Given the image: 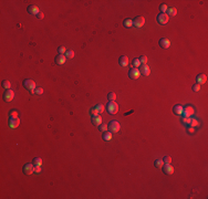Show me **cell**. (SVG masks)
Returning <instances> with one entry per match:
<instances>
[{
    "instance_id": "cell-39",
    "label": "cell",
    "mask_w": 208,
    "mask_h": 199,
    "mask_svg": "<svg viewBox=\"0 0 208 199\" xmlns=\"http://www.w3.org/2000/svg\"><path fill=\"white\" fill-rule=\"evenodd\" d=\"M34 92L37 93V94H42V93H43V90H42L41 87H37V88L34 90Z\"/></svg>"
},
{
    "instance_id": "cell-36",
    "label": "cell",
    "mask_w": 208,
    "mask_h": 199,
    "mask_svg": "<svg viewBox=\"0 0 208 199\" xmlns=\"http://www.w3.org/2000/svg\"><path fill=\"white\" fill-rule=\"evenodd\" d=\"M163 161L164 164H170V161H172V158H170L169 156H165L163 158Z\"/></svg>"
},
{
    "instance_id": "cell-35",
    "label": "cell",
    "mask_w": 208,
    "mask_h": 199,
    "mask_svg": "<svg viewBox=\"0 0 208 199\" xmlns=\"http://www.w3.org/2000/svg\"><path fill=\"white\" fill-rule=\"evenodd\" d=\"M58 52H59V54H64V53L66 52L65 48L64 46H59V49H58Z\"/></svg>"
},
{
    "instance_id": "cell-11",
    "label": "cell",
    "mask_w": 208,
    "mask_h": 199,
    "mask_svg": "<svg viewBox=\"0 0 208 199\" xmlns=\"http://www.w3.org/2000/svg\"><path fill=\"white\" fill-rule=\"evenodd\" d=\"M163 171L166 175H172L174 172V167L170 164H165V165H163Z\"/></svg>"
},
{
    "instance_id": "cell-19",
    "label": "cell",
    "mask_w": 208,
    "mask_h": 199,
    "mask_svg": "<svg viewBox=\"0 0 208 199\" xmlns=\"http://www.w3.org/2000/svg\"><path fill=\"white\" fill-rule=\"evenodd\" d=\"M173 111H174L175 114H177V115H181V114H183L184 107H183L181 105H175L174 107H173Z\"/></svg>"
},
{
    "instance_id": "cell-41",
    "label": "cell",
    "mask_w": 208,
    "mask_h": 199,
    "mask_svg": "<svg viewBox=\"0 0 208 199\" xmlns=\"http://www.w3.org/2000/svg\"><path fill=\"white\" fill-rule=\"evenodd\" d=\"M34 171L35 172H40V171H41V166H34Z\"/></svg>"
},
{
    "instance_id": "cell-10",
    "label": "cell",
    "mask_w": 208,
    "mask_h": 199,
    "mask_svg": "<svg viewBox=\"0 0 208 199\" xmlns=\"http://www.w3.org/2000/svg\"><path fill=\"white\" fill-rule=\"evenodd\" d=\"M139 73L145 75V76H148V75L150 74V69L148 68V65H146V64H142L141 68H139Z\"/></svg>"
},
{
    "instance_id": "cell-21",
    "label": "cell",
    "mask_w": 208,
    "mask_h": 199,
    "mask_svg": "<svg viewBox=\"0 0 208 199\" xmlns=\"http://www.w3.org/2000/svg\"><path fill=\"white\" fill-rule=\"evenodd\" d=\"M176 13H177V9L176 8H169L167 10V15L168 17H175V15H176Z\"/></svg>"
},
{
    "instance_id": "cell-15",
    "label": "cell",
    "mask_w": 208,
    "mask_h": 199,
    "mask_svg": "<svg viewBox=\"0 0 208 199\" xmlns=\"http://www.w3.org/2000/svg\"><path fill=\"white\" fill-rule=\"evenodd\" d=\"M159 45L163 49H168L170 46V41L168 39H166V38H162L159 40Z\"/></svg>"
},
{
    "instance_id": "cell-12",
    "label": "cell",
    "mask_w": 208,
    "mask_h": 199,
    "mask_svg": "<svg viewBox=\"0 0 208 199\" xmlns=\"http://www.w3.org/2000/svg\"><path fill=\"white\" fill-rule=\"evenodd\" d=\"M65 60H66L65 55L59 54V55H57V57H55L54 61H55V64H58V65H63V64L65 63Z\"/></svg>"
},
{
    "instance_id": "cell-32",
    "label": "cell",
    "mask_w": 208,
    "mask_h": 199,
    "mask_svg": "<svg viewBox=\"0 0 208 199\" xmlns=\"http://www.w3.org/2000/svg\"><path fill=\"white\" fill-rule=\"evenodd\" d=\"M159 9H161L162 13H166V11L168 10V7L166 6V4H161V7H159Z\"/></svg>"
},
{
    "instance_id": "cell-16",
    "label": "cell",
    "mask_w": 208,
    "mask_h": 199,
    "mask_svg": "<svg viewBox=\"0 0 208 199\" xmlns=\"http://www.w3.org/2000/svg\"><path fill=\"white\" fill-rule=\"evenodd\" d=\"M27 10H28V12L30 13V14H33V15H37L38 13L40 12L39 8H38L37 6H34V4H31V6H29Z\"/></svg>"
},
{
    "instance_id": "cell-28",
    "label": "cell",
    "mask_w": 208,
    "mask_h": 199,
    "mask_svg": "<svg viewBox=\"0 0 208 199\" xmlns=\"http://www.w3.org/2000/svg\"><path fill=\"white\" fill-rule=\"evenodd\" d=\"M33 165L34 166H41L42 165V159L41 158H34L33 159Z\"/></svg>"
},
{
    "instance_id": "cell-17",
    "label": "cell",
    "mask_w": 208,
    "mask_h": 199,
    "mask_svg": "<svg viewBox=\"0 0 208 199\" xmlns=\"http://www.w3.org/2000/svg\"><path fill=\"white\" fill-rule=\"evenodd\" d=\"M196 81L198 84H204L207 82V76H206V74H199V75H197Z\"/></svg>"
},
{
    "instance_id": "cell-40",
    "label": "cell",
    "mask_w": 208,
    "mask_h": 199,
    "mask_svg": "<svg viewBox=\"0 0 208 199\" xmlns=\"http://www.w3.org/2000/svg\"><path fill=\"white\" fill-rule=\"evenodd\" d=\"M10 116L18 117V112H17V111H11V112H10Z\"/></svg>"
},
{
    "instance_id": "cell-29",
    "label": "cell",
    "mask_w": 208,
    "mask_h": 199,
    "mask_svg": "<svg viewBox=\"0 0 208 199\" xmlns=\"http://www.w3.org/2000/svg\"><path fill=\"white\" fill-rule=\"evenodd\" d=\"M138 60H139V62H141V65H142V64H146V63H147V57H146L145 55H142V57H139Z\"/></svg>"
},
{
    "instance_id": "cell-9",
    "label": "cell",
    "mask_w": 208,
    "mask_h": 199,
    "mask_svg": "<svg viewBox=\"0 0 208 199\" xmlns=\"http://www.w3.org/2000/svg\"><path fill=\"white\" fill-rule=\"evenodd\" d=\"M34 171V165L33 164H26L23 166V172L26 175H31Z\"/></svg>"
},
{
    "instance_id": "cell-25",
    "label": "cell",
    "mask_w": 208,
    "mask_h": 199,
    "mask_svg": "<svg viewBox=\"0 0 208 199\" xmlns=\"http://www.w3.org/2000/svg\"><path fill=\"white\" fill-rule=\"evenodd\" d=\"M108 128H107V125L106 124H101V125H99V130L100 132H102V133H104V132H106Z\"/></svg>"
},
{
    "instance_id": "cell-18",
    "label": "cell",
    "mask_w": 208,
    "mask_h": 199,
    "mask_svg": "<svg viewBox=\"0 0 208 199\" xmlns=\"http://www.w3.org/2000/svg\"><path fill=\"white\" fill-rule=\"evenodd\" d=\"M119 63L121 66H126L128 64V57H125V55H122V57L119 59Z\"/></svg>"
},
{
    "instance_id": "cell-4",
    "label": "cell",
    "mask_w": 208,
    "mask_h": 199,
    "mask_svg": "<svg viewBox=\"0 0 208 199\" xmlns=\"http://www.w3.org/2000/svg\"><path fill=\"white\" fill-rule=\"evenodd\" d=\"M144 23H145V19H144V17H136L134 20H133V26L135 27V28L139 29L142 28V27L144 26Z\"/></svg>"
},
{
    "instance_id": "cell-1",
    "label": "cell",
    "mask_w": 208,
    "mask_h": 199,
    "mask_svg": "<svg viewBox=\"0 0 208 199\" xmlns=\"http://www.w3.org/2000/svg\"><path fill=\"white\" fill-rule=\"evenodd\" d=\"M106 111H107L110 114H116L119 112V105L114 102H108V104L106 105Z\"/></svg>"
},
{
    "instance_id": "cell-38",
    "label": "cell",
    "mask_w": 208,
    "mask_h": 199,
    "mask_svg": "<svg viewBox=\"0 0 208 199\" xmlns=\"http://www.w3.org/2000/svg\"><path fill=\"white\" fill-rule=\"evenodd\" d=\"M190 118H192V117H183V118H181V122L185 123V124H189Z\"/></svg>"
},
{
    "instance_id": "cell-37",
    "label": "cell",
    "mask_w": 208,
    "mask_h": 199,
    "mask_svg": "<svg viewBox=\"0 0 208 199\" xmlns=\"http://www.w3.org/2000/svg\"><path fill=\"white\" fill-rule=\"evenodd\" d=\"M90 113H91V114H92V116H93V115H97V114H99V111H97V110H96V107H95V106H94V107H92V108H91Z\"/></svg>"
},
{
    "instance_id": "cell-5",
    "label": "cell",
    "mask_w": 208,
    "mask_h": 199,
    "mask_svg": "<svg viewBox=\"0 0 208 199\" xmlns=\"http://www.w3.org/2000/svg\"><path fill=\"white\" fill-rule=\"evenodd\" d=\"M156 20L158 23L161 24H166L168 22V20H169V17L167 15V13H159L158 15L156 17Z\"/></svg>"
},
{
    "instance_id": "cell-30",
    "label": "cell",
    "mask_w": 208,
    "mask_h": 199,
    "mask_svg": "<svg viewBox=\"0 0 208 199\" xmlns=\"http://www.w3.org/2000/svg\"><path fill=\"white\" fill-rule=\"evenodd\" d=\"M198 121L195 118H190V122H189V125L190 126H198Z\"/></svg>"
},
{
    "instance_id": "cell-2",
    "label": "cell",
    "mask_w": 208,
    "mask_h": 199,
    "mask_svg": "<svg viewBox=\"0 0 208 199\" xmlns=\"http://www.w3.org/2000/svg\"><path fill=\"white\" fill-rule=\"evenodd\" d=\"M107 128L108 130H110L111 133H117L119 130V128H121V125H119V123L117 121H111L110 124L107 125Z\"/></svg>"
},
{
    "instance_id": "cell-22",
    "label": "cell",
    "mask_w": 208,
    "mask_h": 199,
    "mask_svg": "<svg viewBox=\"0 0 208 199\" xmlns=\"http://www.w3.org/2000/svg\"><path fill=\"white\" fill-rule=\"evenodd\" d=\"M123 26L125 27V28H131V27L133 26V20L132 19H125L123 21Z\"/></svg>"
},
{
    "instance_id": "cell-42",
    "label": "cell",
    "mask_w": 208,
    "mask_h": 199,
    "mask_svg": "<svg viewBox=\"0 0 208 199\" xmlns=\"http://www.w3.org/2000/svg\"><path fill=\"white\" fill-rule=\"evenodd\" d=\"M37 17L39 18V19H43V18H44V14H43V12H41V11H40V12H39V13H38V14H37Z\"/></svg>"
},
{
    "instance_id": "cell-34",
    "label": "cell",
    "mask_w": 208,
    "mask_h": 199,
    "mask_svg": "<svg viewBox=\"0 0 208 199\" xmlns=\"http://www.w3.org/2000/svg\"><path fill=\"white\" fill-rule=\"evenodd\" d=\"M132 64L134 65V68H137V66H139V64H141V62H139L138 59H134L132 62Z\"/></svg>"
},
{
    "instance_id": "cell-7",
    "label": "cell",
    "mask_w": 208,
    "mask_h": 199,
    "mask_svg": "<svg viewBox=\"0 0 208 199\" xmlns=\"http://www.w3.org/2000/svg\"><path fill=\"white\" fill-rule=\"evenodd\" d=\"M20 124V119L18 117H13V116H10L9 118V126L11 128H17Z\"/></svg>"
},
{
    "instance_id": "cell-31",
    "label": "cell",
    "mask_w": 208,
    "mask_h": 199,
    "mask_svg": "<svg viewBox=\"0 0 208 199\" xmlns=\"http://www.w3.org/2000/svg\"><path fill=\"white\" fill-rule=\"evenodd\" d=\"M10 82L9 81H3L2 82V86H3L4 88H6V90H9V88H10Z\"/></svg>"
},
{
    "instance_id": "cell-24",
    "label": "cell",
    "mask_w": 208,
    "mask_h": 199,
    "mask_svg": "<svg viewBox=\"0 0 208 199\" xmlns=\"http://www.w3.org/2000/svg\"><path fill=\"white\" fill-rule=\"evenodd\" d=\"M64 55H65L66 59H73V57H74V52H73L72 50H69V51H66V52L64 53Z\"/></svg>"
},
{
    "instance_id": "cell-33",
    "label": "cell",
    "mask_w": 208,
    "mask_h": 199,
    "mask_svg": "<svg viewBox=\"0 0 208 199\" xmlns=\"http://www.w3.org/2000/svg\"><path fill=\"white\" fill-rule=\"evenodd\" d=\"M199 90H200V84L196 83V84L193 85V91H194V92H198Z\"/></svg>"
},
{
    "instance_id": "cell-26",
    "label": "cell",
    "mask_w": 208,
    "mask_h": 199,
    "mask_svg": "<svg viewBox=\"0 0 208 199\" xmlns=\"http://www.w3.org/2000/svg\"><path fill=\"white\" fill-rule=\"evenodd\" d=\"M154 165H155V167H157V168H161V167H163V165H164V161H163V160H161V159H157V160H155Z\"/></svg>"
},
{
    "instance_id": "cell-20",
    "label": "cell",
    "mask_w": 208,
    "mask_h": 199,
    "mask_svg": "<svg viewBox=\"0 0 208 199\" xmlns=\"http://www.w3.org/2000/svg\"><path fill=\"white\" fill-rule=\"evenodd\" d=\"M103 139L104 141H106V142H108V141H111L112 139V133L111 132H104L103 133Z\"/></svg>"
},
{
    "instance_id": "cell-6",
    "label": "cell",
    "mask_w": 208,
    "mask_h": 199,
    "mask_svg": "<svg viewBox=\"0 0 208 199\" xmlns=\"http://www.w3.org/2000/svg\"><path fill=\"white\" fill-rule=\"evenodd\" d=\"M13 97H15V92H13L12 90H6V92H4L3 94V100L6 102H11L13 100Z\"/></svg>"
},
{
    "instance_id": "cell-43",
    "label": "cell",
    "mask_w": 208,
    "mask_h": 199,
    "mask_svg": "<svg viewBox=\"0 0 208 199\" xmlns=\"http://www.w3.org/2000/svg\"><path fill=\"white\" fill-rule=\"evenodd\" d=\"M194 132H195V129H194V128H193V127L188 128V133H192V134H193V133H194Z\"/></svg>"
},
{
    "instance_id": "cell-3",
    "label": "cell",
    "mask_w": 208,
    "mask_h": 199,
    "mask_svg": "<svg viewBox=\"0 0 208 199\" xmlns=\"http://www.w3.org/2000/svg\"><path fill=\"white\" fill-rule=\"evenodd\" d=\"M22 85H23L27 90L30 91V92H31V91L35 90V82L33 81V80H24L23 83H22Z\"/></svg>"
},
{
    "instance_id": "cell-13",
    "label": "cell",
    "mask_w": 208,
    "mask_h": 199,
    "mask_svg": "<svg viewBox=\"0 0 208 199\" xmlns=\"http://www.w3.org/2000/svg\"><path fill=\"white\" fill-rule=\"evenodd\" d=\"M183 114H184V117H190L194 114V108L192 106H186L183 111Z\"/></svg>"
},
{
    "instance_id": "cell-27",
    "label": "cell",
    "mask_w": 208,
    "mask_h": 199,
    "mask_svg": "<svg viewBox=\"0 0 208 199\" xmlns=\"http://www.w3.org/2000/svg\"><path fill=\"white\" fill-rule=\"evenodd\" d=\"M95 107H96V110L99 111V114H100V113H102V112H104V108H105L103 104H101V103L96 104V105H95Z\"/></svg>"
},
{
    "instance_id": "cell-14",
    "label": "cell",
    "mask_w": 208,
    "mask_h": 199,
    "mask_svg": "<svg viewBox=\"0 0 208 199\" xmlns=\"http://www.w3.org/2000/svg\"><path fill=\"white\" fill-rule=\"evenodd\" d=\"M91 122H92L93 125L99 126V125H101V124H102V117L100 116L99 114H97V115H93V116H92V119H91Z\"/></svg>"
},
{
    "instance_id": "cell-23",
    "label": "cell",
    "mask_w": 208,
    "mask_h": 199,
    "mask_svg": "<svg viewBox=\"0 0 208 199\" xmlns=\"http://www.w3.org/2000/svg\"><path fill=\"white\" fill-rule=\"evenodd\" d=\"M107 99L110 102H114L115 100H116V94H115L114 92H110L107 95Z\"/></svg>"
},
{
    "instance_id": "cell-8",
    "label": "cell",
    "mask_w": 208,
    "mask_h": 199,
    "mask_svg": "<svg viewBox=\"0 0 208 199\" xmlns=\"http://www.w3.org/2000/svg\"><path fill=\"white\" fill-rule=\"evenodd\" d=\"M139 75H141V73H139V70H137L136 68H133L130 70V72H128V76L131 77V79L133 80H136L139 77Z\"/></svg>"
}]
</instances>
